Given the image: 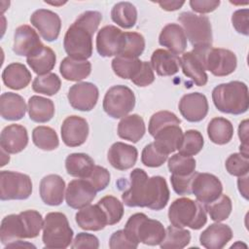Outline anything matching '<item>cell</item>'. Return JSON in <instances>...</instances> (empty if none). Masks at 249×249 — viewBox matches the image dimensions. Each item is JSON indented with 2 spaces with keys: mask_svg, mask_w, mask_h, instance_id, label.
<instances>
[{
  "mask_svg": "<svg viewBox=\"0 0 249 249\" xmlns=\"http://www.w3.org/2000/svg\"><path fill=\"white\" fill-rule=\"evenodd\" d=\"M129 185L122 195L123 202L129 207H148L161 210L169 200V189L161 176L149 177L141 168L130 172Z\"/></svg>",
  "mask_w": 249,
  "mask_h": 249,
  "instance_id": "obj_1",
  "label": "cell"
},
{
  "mask_svg": "<svg viewBox=\"0 0 249 249\" xmlns=\"http://www.w3.org/2000/svg\"><path fill=\"white\" fill-rule=\"evenodd\" d=\"M102 15L97 11H86L68 27L63 47L68 56L87 60L92 54V36L98 28Z\"/></svg>",
  "mask_w": 249,
  "mask_h": 249,
  "instance_id": "obj_2",
  "label": "cell"
},
{
  "mask_svg": "<svg viewBox=\"0 0 249 249\" xmlns=\"http://www.w3.org/2000/svg\"><path fill=\"white\" fill-rule=\"evenodd\" d=\"M42 215L36 210H25L3 218L0 226V240L8 245L21 238H35L43 229Z\"/></svg>",
  "mask_w": 249,
  "mask_h": 249,
  "instance_id": "obj_3",
  "label": "cell"
},
{
  "mask_svg": "<svg viewBox=\"0 0 249 249\" xmlns=\"http://www.w3.org/2000/svg\"><path fill=\"white\" fill-rule=\"evenodd\" d=\"M212 100L220 112L231 115L243 114L249 107L248 88L240 81L220 84L212 90Z\"/></svg>",
  "mask_w": 249,
  "mask_h": 249,
  "instance_id": "obj_4",
  "label": "cell"
},
{
  "mask_svg": "<svg viewBox=\"0 0 249 249\" xmlns=\"http://www.w3.org/2000/svg\"><path fill=\"white\" fill-rule=\"evenodd\" d=\"M168 219L172 226L199 230L206 224L207 214L204 205L199 201L180 197L169 206Z\"/></svg>",
  "mask_w": 249,
  "mask_h": 249,
  "instance_id": "obj_5",
  "label": "cell"
},
{
  "mask_svg": "<svg viewBox=\"0 0 249 249\" xmlns=\"http://www.w3.org/2000/svg\"><path fill=\"white\" fill-rule=\"evenodd\" d=\"M124 231L132 241L151 246L160 245L165 235V229L162 224L158 220L150 219L144 213L131 215Z\"/></svg>",
  "mask_w": 249,
  "mask_h": 249,
  "instance_id": "obj_6",
  "label": "cell"
},
{
  "mask_svg": "<svg viewBox=\"0 0 249 249\" xmlns=\"http://www.w3.org/2000/svg\"><path fill=\"white\" fill-rule=\"evenodd\" d=\"M73 230L67 217L61 212H50L43 225V243L45 248L64 249L72 242Z\"/></svg>",
  "mask_w": 249,
  "mask_h": 249,
  "instance_id": "obj_7",
  "label": "cell"
},
{
  "mask_svg": "<svg viewBox=\"0 0 249 249\" xmlns=\"http://www.w3.org/2000/svg\"><path fill=\"white\" fill-rule=\"evenodd\" d=\"M203 62L205 70L210 71L214 76L224 77L231 74L237 65L236 55L233 52L222 48H194Z\"/></svg>",
  "mask_w": 249,
  "mask_h": 249,
  "instance_id": "obj_8",
  "label": "cell"
},
{
  "mask_svg": "<svg viewBox=\"0 0 249 249\" xmlns=\"http://www.w3.org/2000/svg\"><path fill=\"white\" fill-rule=\"evenodd\" d=\"M178 20L181 22L186 37L194 48L212 47V28L206 16L183 12L179 15Z\"/></svg>",
  "mask_w": 249,
  "mask_h": 249,
  "instance_id": "obj_9",
  "label": "cell"
},
{
  "mask_svg": "<svg viewBox=\"0 0 249 249\" xmlns=\"http://www.w3.org/2000/svg\"><path fill=\"white\" fill-rule=\"evenodd\" d=\"M135 106V95L126 86L117 85L110 88L103 99V109L114 119L126 116Z\"/></svg>",
  "mask_w": 249,
  "mask_h": 249,
  "instance_id": "obj_10",
  "label": "cell"
},
{
  "mask_svg": "<svg viewBox=\"0 0 249 249\" xmlns=\"http://www.w3.org/2000/svg\"><path fill=\"white\" fill-rule=\"evenodd\" d=\"M32 193V182L28 175L3 170L0 172L1 200L26 199Z\"/></svg>",
  "mask_w": 249,
  "mask_h": 249,
  "instance_id": "obj_11",
  "label": "cell"
},
{
  "mask_svg": "<svg viewBox=\"0 0 249 249\" xmlns=\"http://www.w3.org/2000/svg\"><path fill=\"white\" fill-rule=\"evenodd\" d=\"M191 190L196 200L205 205L214 201L222 195L223 185L217 176L196 171Z\"/></svg>",
  "mask_w": 249,
  "mask_h": 249,
  "instance_id": "obj_12",
  "label": "cell"
},
{
  "mask_svg": "<svg viewBox=\"0 0 249 249\" xmlns=\"http://www.w3.org/2000/svg\"><path fill=\"white\" fill-rule=\"evenodd\" d=\"M99 96L97 87L89 82H81L73 85L68 91L70 105L79 111H90L96 105Z\"/></svg>",
  "mask_w": 249,
  "mask_h": 249,
  "instance_id": "obj_13",
  "label": "cell"
},
{
  "mask_svg": "<svg viewBox=\"0 0 249 249\" xmlns=\"http://www.w3.org/2000/svg\"><path fill=\"white\" fill-rule=\"evenodd\" d=\"M30 22L37 28L44 40L53 42L58 38L61 20L56 13L47 9L36 10L30 17Z\"/></svg>",
  "mask_w": 249,
  "mask_h": 249,
  "instance_id": "obj_14",
  "label": "cell"
},
{
  "mask_svg": "<svg viewBox=\"0 0 249 249\" xmlns=\"http://www.w3.org/2000/svg\"><path fill=\"white\" fill-rule=\"evenodd\" d=\"M124 42V32L114 25L102 27L96 36L97 53L104 57L119 55Z\"/></svg>",
  "mask_w": 249,
  "mask_h": 249,
  "instance_id": "obj_15",
  "label": "cell"
},
{
  "mask_svg": "<svg viewBox=\"0 0 249 249\" xmlns=\"http://www.w3.org/2000/svg\"><path fill=\"white\" fill-rule=\"evenodd\" d=\"M96 191L91 184L86 179H75L69 182L66 193L65 200L68 206L74 209H81L94 199Z\"/></svg>",
  "mask_w": 249,
  "mask_h": 249,
  "instance_id": "obj_16",
  "label": "cell"
},
{
  "mask_svg": "<svg viewBox=\"0 0 249 249\" xmlns=\"http://www.w3.org/2000/svg\"><path fill=\"white\" fill-rule=\"evenodd\" d=\"M179 111L188 122L197 123L202 121L208 113V101L200 92H191L182 96L179 101Z\"/></svg>",
  "mask_w": 249,
  "mask_h": 249,
  "instance_id": "obj_17",
  "label": "cell"
},
{
  "mask_svg": "<svg viewBox=\"0 0 249 249\" xmlns=\"http://www.w3.org/2000/svg\"><path fill=\"white\" fill-rule=\"evenodd\" d=\"M61 138L68 147H78L84 144L89 135L88 122L79 116L67 117L61 124Z\"/></svg>",
  "mask_w": 249,
  "mask_h": 249,
  "instance_id": "obj_18",
  "label": "cell"
},
{
  "mask_svg": "<svg viewBox=\"0 0 249 249\" xmlns=\"http://www.w3.org/2000/svg\"><path fill=\"white\" fill-rule=\"evenodd\" d=\"M38 33L29 25L18 26L14 34L13 51L18 55L29 56L43 47Z\"/></svg>",
  "mask_w": 249,
  "mask_h": 249,
  "instance_id": "obj_19",
  "label": "cell"
},
{
  "mask_svg": "<svg viewBox=\"0 0 249 249\" xmlns=\"http://www.w3.org/2000/svg\"><path fill=\"white\" fill-rule=\"evenodd\" d=\"M28 143L27 130L23 125L13 124L5 126L0 135L1 149L7 154L21 152Z\"/></svg>",
  "mask_w": 249,
  "mask_h": 249,
  "instance_id": "obj_20",
  "label": "cell"
},
{
  "mask_svg": "<svg viewBox=\"0 0 249 249\" xmlns=\"http://www.w3.org/2000/svg\"><path fill=\"white\" fill-rule=\"evenodd\" d=\"M65 182L57 174H49L40 182V196L44 203L56 206L62 203L64 198Z\"/></svg>",
  "mask_w": 249,
  "mask_h": 249,
  "instance_id": "obj_21",
  "label": "cell"
},
{
  "mask_svg": "<svg viewBox=\"0 0 249 249\" xmlns=\"http://www.w3.org/2000/svg\"><path fill=\"white\" fill-rule=\"evenodd\" d=\"M138 151L132 146L123 142L114 143L108 151V160L110 164L119 170L131 168L137 160Z\"/></svg>",
  "mask_w": 249,
  "mask_h": 249,
  "instance_id": "obj_22",
  "label": "cell"
},
{
  "mask_svg": "<svg viewBox=\"0 0 249 249\" xmlns=\"http://www.w3.org/2000/svg\"><path fill=\"white\" fill-rule=\"evenodd\" d=\"M232 238L231 229L220 222L208 226L199 235L200 244L207 249H222Z\"/></svg>",
  "mask_w": 249,
  "mask_h": 249,
  "instance_id": "obj_23",
  "label": "cell"
},
{
  "mask_svg": "<svg viewBox=\"0 0 249 249\" xmlns=\"http://www.w3.org/2000/svg\"><path fill=\"white\" fill-rule=\"evenodd\" d=\"M75 220L78 226L86 231H97L108 225L106 214L97 203L81 208L76 213Z\"/></svg>",
  "mask_w": 249,
  "mask_h": 249,
  "instance_id": "obj_24",
  "label": "cell"
},
{
  "mask_svg": "<svg viewBox=\"0 0 249 249\" xmlns=\"http://www.w3.org/2000/svg\"><path fill=\"white\" fill-rule=\"evenodd\" d=\"M159 43L160 46L167 48L171 53L180 54L187 48V37L181 25L168 23L160 31Z\"/></svg>",
  "mask_w": 249,
  "mask_h": 249,
  "instance_id": "obj_25",
  "label": "cell"
},
{
  "mask_svg": "<svg viewBox=\"0 0 249 249\" xmlns=\"http://www.w3.org/2000/svg\"><path fill=\"white\" fill-rule=\"evenodd\" d=\"M183 134L179 124H170L155 134L154 144L161 153L168 156L179 149L183 140Z\"/></svg>",
  "mask_w": 249,
  "mask_h": 249,
  "instance_id": "obj_26",
  "label": "cell"
},
{
  "mask_svg": "<svg viewBox=\"0 0 249 249\" xmlns=\"http://www.w3.org/2000/svg\"><path fill=\"white\" fill-rule=\"evenodd\" d=\"M180 60L183 73L188 78L192 79L193 82L198 87L206 85L208 77L205 73V68L201 57L196 52L192 51L183 53Z\"/></svg>",
  "mask_w": 249,
  "mask_h": 249,
  "instance_id": "obj_27",
  "label": "cell"
},
{
  "mask_svg": "<svg viewBox=\"0 0 249 249\" xmlns=\"http://www.w3.org/2000/svg\"><path fill=\"white\" fill-rule=\"evenodd\" d=\"M26 112V104L22 96L15 92H4L0 96V114L8 121H18Z\"/></svg>",
  "mask_w": 249,
  "mask_h": 249,
  "instance_id": "obj_28",
  "label": "cell"
},
{
  "mask_svg": "<svg viewBox=\"0 0 249 249\" xmlns=\"http://www.w3.org/2000/svg\"><path fill=\"white\" fill-rule=\"evenodd\" d=\"M180 57L168 51L158 49L151 56V65L159 76H172L179 71Z\"/></svg>",
  "mask_w": 249,
  "mask_h": 249,
  "instance_id": "obj_29",
  "label": "cell"
},
{
  "mask_svg": "<svg viewBox=\"0 0 249 249\" xmlns=\"http://www.w3.org/2000/svg\"><path fill=\"white\" fill-rule=\"evenodd\" d=\"M31 78V73L25 65L18 62L7 65L2 73V80L5 86L16 90L26 88Z\"/></svg>",
  "mask_w": 249,
  "mask_h": 249,
  "instance_id": "obj_30",
  "label": "cell"
},
{
  "mask_svg": "<svg viewBox=\"0 0 249 249\" xmlns=\"http://www.w3.org/2000/svg\"><path fill=\"white\" fill-rule=\"evenodd\" d=\"M144 120L137 114L124 116L118 124V135L132 143L138 142L145 134Z\"/></svg>",
  "mask_w": 249,
  "mask_h": 249,
  "instance_id": "obj_31",
  "label": "cell"
},
{
  "mask_svg": "<svg viewBox=\"0 0 249 249\" xmlns=\"http://www.w3.org/2000/svg\"><path fill=\"white\" fill-rule=\"evenodd\" d=\"M59 71L65 80L78 82L87 78L90 74L91 64L88 60L66 56L60 62Z\"/></svg>",
  "mask_w": 249,
  "mask_h": 249,
  "instance_id": "obj_32",
  "label": "cell"
},
{
  "mask_svg": "<svg viewBox=\"0 0 249 249\" xmlns=\"http://www.w3.org/2000/svg\"><path fill=\"white\" fill-rule=\"evenodd\" d=\"M55 61L56 56L54 52L45 45L35 53L26 57L27 64L36 74H38V76L46 75L53 70Z\"/></svg>",
  "mask_w": 249,
  "mask_h": 249,
  "instance_id": "obj_33",
  "label": "cell"
},
{
  "mask_svg": "<svg viewBox=\"0 0 249 249\" xmlns=\"http://www.w3.org/2000/svg\"><path fill=\"white\" fill-rule=\"evenodd\" d=\"M93 160L84 153L70 154L65 160V168L69 175L81 179H86L94 167Z\"/></svg>",
  "mask_w": 249,
  "mask_h": 249,
  "instance_id": "obj_34",
  "label": "cell"
},
{
  "mask_svg": "<svg viewBox=\"0 0 249 249\" xmlns=\"http://www.w3.org/2000/svg\"><path fill=\"white\" fill-rule=\"evenodd\" d=\"M28 115L36 123H47L54 115L53 102L46 97L33 95L28 99Z\"/></svg>",
  "mask_w": 249,
  "mask_h": 249,
  "instance_id": "obj_35",
  "label": "cell"
},
{
  "mask_svg": "<svg viewBox=\"0 0 249 249\" xmlns=\"http://www.w3.org/2000/svg\"><path fill=\"white\" fill-rule=\"evenodd\" d=\"M207 134L213 143L224 145L231 140L233 136V125L229 120L216 117L208 124Z\"/></svg>",
  "mask_w": 249,
  "mask_h": 249,
  "instance_id": "obj_36",
  "label": "cell"
},
{
  "mask_svg": "<svg viewBox=\"0 0 249 249\" xmlns=\"http://www.w3.org/2000/svg\"><path fill=\"white\" fill-rule=\"evenodd\" d=\"M112 20L123 28H131L137 20V10L130 2H119L111 11Z\"/></svg>",
  "mask_w": 249,
  "mask_h": 249,
  "instance_id": "obj_37",
  "label": "cell"
},
{
  "mask_svg": "<svg viewBox=\"0 0 249 249\" xmlns=\"http://www.w3.org/2000/svg\"><path fill=\"white\" fill-rule=\"evenodd\" d=\"M191 241V232L183 228L169 226L165 230V235L160 243L163 249H181L186 247Z\"/></svg>",
  "mask_w": 249,
  "mask_h": 249,
  "instance_id": "obj_38",
  "label": "cell"
},
{
  "mask_svg": "<svg viewBox=\"0 0 249 249\" xmlns=\"http://www.w3.org/2000/svg\"><path fill=\"white\" fill-rule=\"evenodd\" d=\"M142 66V61L137 57H127L117 55L112 60L114 73L123 79H133Z\"/></svg>",
  "mask_w": 249,
  "mask_h": 249,
  "instance_id": "obj_39",
  "label": "cell"
},
{
  "mask_svg": "<svg viewBox=\"0 0 249 249\" xmlns=\"http://www.w3.org/2000/svg\"><path fill=\"white\" fill-rule=\"evenodd\" d=\"M32 140L35 146L44 151H53L59 145L55 130L46 125H39L33 129Z\"/></svg>",
  "mask_w": 249,
  "mask_h": 249,
  "instance_id": "obj_40",
  "label": "cell"
},
{
  "mask_svg": "<svg viewBox=\"0 0 249 249\" xmlns=\"http://www.w3.org/2000/svg\"><path fill=\"white\" fill-rule=\"evenodd\" d=\"M204 207L211 220L215 222H222L229 218L232 209V204L231 198L222 194L214 201L205 204Z\"/></svg>",
  "mask_w": 249,
  "mask_h": 249,
  "instance_id": "obj_41",
  "label": "cell"
},
{
  "mask_svg": "<svg viewBox=\"0 0 249 249\" xmlns=\"http://www.w3.org/2000/svg\"><path fill=\"white\" fill-rule=\"evenodd\" d=\"M168 169L171 174L177 176H188L196 172V160L193 157L174 154L168 160Z\"/></svg>",
  "mask_w": 249,
  "mask_h": 249,
  "instance_id": "obj_42",
  "label": "cell"
},
{
  "mask_svg": "<svg viewBox=\"0 0 249 249\" xmlns=\"http://www.w3.org/2000/svg\"><path fill=\"white\" fill-rule=\"evenodd\" d=\"M61 87V81L54 73H48L46 75L37 76L32 82V89L35 92L53 95L58 92Z\"/></svg>",
  "mask_w": 249,
  "mask_h": 249,
  "instance_id": "obj_43",
  "label": "cell"
},
{
  "mask_svg": "<svg viewBox=\"0 0 249 249\" xmlns=\"http://www.w3.org/2000/svg\"><path fill=\"white\" fill-rule=\"evenodd\" d=\"M203 144L204 140L201 133L198 130L190 129L183 134V140L178 151L183 156L193 157L201 151Z\"/></svg>",
  "mask_w": 249,
  "mask_h": 249,
  "instance_id": "obj_44",
  "label": "cell"
},
{
  "mask_svg": "<svg viewBox=\"0 0 249 249\" xmlns=\"http://www.w3.org/2000/svg\"><path fill=\"white\" fill-rule=\"evenodd\" d=\"M97 204L106 214L109 226L115 225L122 220L124 215V205L117 197L113 196H103L98 200Z\"/></svg>",
  "mask_w": 249,
  "mask_h": 249,
  "instance_id": "obj_45",
  "label": "cell"
},
{
  "mask_svg": "<svg viewBox=\"0 0 249 249\" xmlns=\"http://www.w3.org/2000/svg\"><path fill=\"white\" fill-rule=\"evenodd\" d=\"M145 49V39L137 32H124V42L119 53L121 56L137 57Z\"/></svg>",
  "mask_w": 249,
  "mask_h": 249,
  "instance_id": "obj_46",
  "label": "cell"
},
{
  "mask_svg": "<svg viewBox=\"0 0 249 249\" xmlns=\"http://www.w3.org/2000/svg\"><path fill=\"white\" fill-rule=\"evenodd\" d=\"M180 123L181 120L174 113L169 111H160L155 113L151 117L149 121L148 130L150 134L154 137L155 134L164 126L170 124H180Z\"/></svg>",
  "mask_w": 249,
  "mask_h": 249,
  "instance_id": "obj_47",
  "label": "cell"
},
{
  "mask_svg": "<svg viewBox=\"0 0 249 249\" xmlns=\"http://www.w3.org/2000/svg\"><path fill=\"white\" fill-rule=\"evenodd\" d=\"M226 169L233 176L241 177L248 174L249 171V157L241 153H234L229 156L226 160Z\"/></svg>",
  "mask_w": 249,
  "mask_h": 249,
  "instance_id": "obj_48",
  "label": "cell"
},
{
  "mask_svg": "<svg viewBox=\"0 0 249 249\" xmlns=\"http://www.w3.org/2000/svg\"><path fill=\"white\" fill-rule=\"evenodd\" d=\"M168 156L161 153L154 144V142L146 145L141 154V161L148 167H159L162 165Z\"/></svg>",
  "mask_w": 249,
  "mask_h": 249,
  "instance_id": "obj_49",
  "label": "cell"
},
{
  "mask_svg": "<svg viewBox=\"0 0 249 249\" xmlns=\"http://www.w3.org/2000/svg\"><path fill=\"white\" fill-rule=\"evenodd\" d=\"M96 192L104 190L110 183V173L109 171L100 165H94L91 173L88 178H86Z\"/></svg>",
  "mask_w": 249,
  "mask_h": 249,
  "instance_id": "obj_50",
  "label": "cell"
},
{
  "mask_svg": "<svg viewBox=\"0 0 249 249\" xmlns=\"http://www.w3.org/2000/svg\"><path fill=\"white\" fill-rule=\"evenodd\" d=\"M109 247L111 249L118 248H127V249H135L138 247V243L132 241L124 230H119L115 231L110 239H109Z\"/></svg>",
  "mask_w": 249,
  "mask_h": 249,
  "instance_id": "obj_51",
  "label": "cell"
},
{
  "mask_svg": "<svg viewBox=\"0 0 249 249\" xmlns=\"http://www.w3.org/2000/svg\"><path fill=\"white\" fill-rule=\"evenodd\" d=\"M155 81V75L152 65L148 61H142V66L131 82L138 87H147Z\"/></svg>",
  "mask_w": 249,
  "mask_h": 249,
  "instance_id": "obj_52",
  "label": "cell"
},
{
  "mask_svg": "<svg viewBox=\"0 0 249 249\" xmlns=\"http://www.w3.org/2000/svg\"><path fill=\"white\" fill-rule=\"evenodd\" d=\"M195 173L188 176H177V175L171 174L170 182L174 192L180 196L191 195L192 194L191 185H192V181Z\"/></svg>",
  "mask_w": 249,
  "mask_h": 249,
  "instance_id": "obj_53",
  "label": "cell"
},
{
  "mask_svg": "<svg viewBox=\"0 0 249 249\" xmlns=\"http://www.w3.org/2000/svg\"><path fill=\"white\" fill-rule=\"evenodd\" d=\"M249 11L248 9H240L235 11L231 17V22L234 29L243 35L249 34V22H248Z\"/></svg>",
  "mask_w": 249,
  "mask_h": 249,
  "instance_id": "obj_54",
  "label": "cell"
},
{
  "mask_svg": "<svg viewBox=\"0 0 249 249\" xmlns=\"http://www.w3.org/2000/svg\"><path fill=\"white\" fill-rule=\"evenodd\" d=\"M99 247L98 238L90 233L80 232L78 233L71 245V248H93L97 249Z\"/></svg>",
  "mask_w": 249,
  "mask_h": 249,
  "instance_id": "obj_55",
  "label": "cell"
},
{
  "mask_svg": "<svg viewBox=\"0 0 249 249\" xmlns=\"http://www.w3.org/2000/svg\"><path fill=\"white\" fill-rule=\"evenodd\" d=\"M220 5L219 0H191L190 6L193 11L199 14H207L213 12Z\"/></svg>",
  "mask_w": 249,
  "mask_h": 249,
  "instance_id": "obj_56",
  "label": "cell"
},
{
  "mask_svg": "<svg viewBox=\"0 0 249 249\" xmlns=\"http://www.w3.org/2000/svg\"><path fill=\"white\" fill-rule=\"evenodd\" d=\"M238 136L241 141V145L239 147L240 153L249 157V145H248V121L244 120L240 123L238 126Z\"/></svg>",
  "mask_w": 249,
  "mask_h": 249,
  "instance_id": "obj_57",
  "label": "cell"
},
{
  "mask_svg": "<svg viewBox=\"0 0 249 249\" xmlns=\"http://www.w3.org/2000/svg\"><path fill=\"white\" fill-rule=\"evenodd\" d=\"M158 4L162 10L170 12L179 10L185 4V1H159Z\"/></svg>",
  "mask_w": 249,
  "mask_h": 249,
  "instance_id": "obj_58",
  "label": "cell"
},
{
  "mask_svg": "<svg viewBox=\"0 0 249 249\" xmlns=\"http://www.w3.org/2000/svg\"><path fill=\"white\" fill-rule=\"evenodd\" d=\"M237 185H238L239 193L242 195V196L245 199H248V174L239 177L237 181Z\"/></svg>",
  "mask_w": 249,
  "mask_h": 249,
  "instance_id": "obj_59",
  "label": "cell"
}]
</instances>
